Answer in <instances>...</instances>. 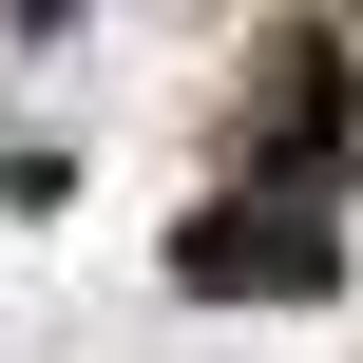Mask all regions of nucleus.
<instances>
[{
  "label": "nucleus",
  "mask_w": 363,
  "mask_h": 363,
  "mask_svg": "<svg viewBox=\"0 0 363 363\" xmlns=\"http://www.w3.org/2000/svg\"><path fill=\"white\" fill-rule=\"evenodd\" d=\"M172 287H211V306H325V287H345V230L268 172V191H211V211L172 230Z\"/></svg>",
  "instance_id": "nucleus-1"
}]
</instances>
